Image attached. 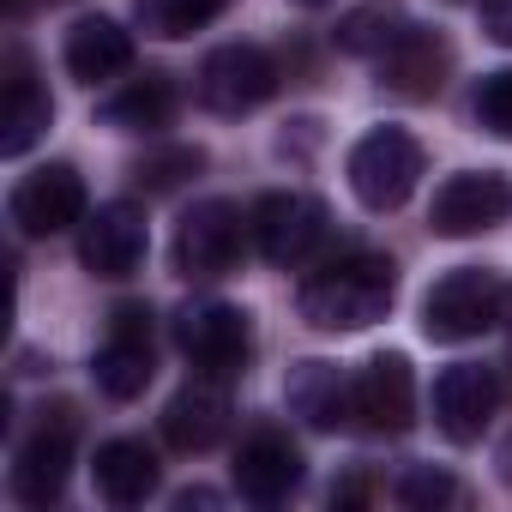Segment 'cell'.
<instances>
[{"instance_id":"obj_6","label":"cell","mask_w":512,"mask_h":512,"mask_svg":"<svg viewBox=\"0 0 512 512\" xmlns=\"http://www.w3.org/2000/svg\"><path fill=\"white\" fill-rule=\"evenodd\" d=\"M253 241H260L266 266L296 272L326 241V205L314 193H266L260 211H253Z\"/></svg>"},{"instance_id":"obj_23","label":"cell","mask_w":512,"mask_h":512,"mask_svg":"<svg viewBox=\"0 0 512 512\" xmlns=\"http://www.w3.org/2000/svg\"><path fill=\"white\" fill-rule=\"evenodd\" d=\"M410 31V13H404V0H362V7H350L332 31V43L344 55H362V61H380L398 37Z\"/></svg>"},{"instance_id":"obj_20","label":"cell","mask_w":512,"mask_h":512,"mask_svg":"<svg viewBox=\"0 0 512 512\" xmlns=\"http://www.w3.org/2000/svg\"><path fill=\"white\" fill-rule=\"evenodd\" d=\"M91 476H97V494L109 506H145L157 494V476L163 470H157V452L145 440H103Z\"/></svg>"},{"instance_id":"obj_17","label":"cell","mask_w":512,"mask_h":512,"mask_svg":"<svg viewBox=\"0 0 512 512\" xmlns=\"http://www.w3.org/2000/svg\"><path fill=\"white\" fill-rule=\"evenodd\" d=\"M163 434H169L175 452H211V446L229 434V392H223L211 374L187 380V386L163 404Z\"/></svg>"},{"instance_id":"obj_2","label":"cell","mask_w":512,"mask_h":512,"mask_svg":"<svg viewBox=\"0 0 512 512\" xmlns=\"http://www.w3.org/2000/svg\"><path fill=\"white\" fill-rule=\"evenodd\" d=\"M422 181V145L404 127H374L350 151V193L368 211H398Z\"/></svg>"},{"instance_id":"obj_27","label":"cell","mask_w":512,"mask_h":512,"mask_svg":"<svg viewBox=\"0 0 512 512\" xmlns=\"http://www.w3.org/2000/svg\"><path fill=\"white\" fill-rule=\"evenodd\" d=\"M476 121L494 133V139H512V67H500V73H488L482 85H476Z\"/></svg>"},{"instance_id":"obj_21","label":"cell","mask_w":512,"mask_h":512,"mask_svg":"<svg viewBox=\"0 0 512 512\" xmlns=\"http://www.w3.org/2000/svg\"><path fill=\"white\" fill-rule=\"evenodd\" d=\"M97 115H103V127H115V133H157V127H169V115H175V79H169V73H139V79H127Z\"/></svg>"},{"instance_id":"obj_15","label":"cell","mask_w":512,"mask_h":512,"mask_svg":"<svg viewBox=\"0 0 512 512\" xmlns=\"http://www.w3.org/2000/svg\"><path fill=\"white\" fill-rule=\"evenodd\" d=\"M229 476H235V494H241V500H253V506H278V500H290L296 482H302V452L290 446V434L260 428L253 440H241Z\"/></svg>"},{"instance_id":"obj_28","label":"cell","mask_w":512,"mask_h":512,"mask_svg":"<svg viewBox=\"0 0 512 512\" xmlns=\"http://www.w3.org/2000/svg\"><path fill=\"white\" fill-rule=\"evenodd\" d=\"M482 31L500 49H512V0H482Z\"/></svg>"},{"instance_id":"obj_22","label":"cell","mask_w":512,"mask_h":512,"mask_svg":"<svg viewBox=\"0 0 512 512\" xmlns=\"http://www.w3.org/2000/svg\"><path fill=\"white\" fill-rule=\"evenodd\" d=\"M49 121H55L49 91H37V85H31V73H25V61H13L7 109H0V151H7V157H25V151L49 133Z\"/></svg>"},{"instance_id":"obj_9","label":"cell","mask_w":512,"mask_h":512,"mask_svg":"<svg viewBox=\"0 0 512 512\" xmlns=\"http://www.w3.org/2000/svg\"><path fill=\"white\" fill-rule=\"evenodd\" d=\"M175 272L181 278H223L241 260V205L229 199H199L175 223Z\"/></svg>"},{"instance_id":"obj_1","label":"cell","mask_w":512,"mask_h":512,"mask_svg":"<svg viewBox=\"0 0 512 512\" xmlns=\"http://www.w3.org/2000/svg\"><path fill=\"white\" fill-rule=\"evenodd\" d=\"M392 302H398V266L380 260V253H350V260L320 266L296 296L302 320L320 332H362V326L386 320Z\"/></svg>"},{"instance_id":"obj_31","label":"cell","mask_w":512,"mask_h":512,"mask_svg":"<svg viewBox=\"0 0 512 512\" xmlns=\"http://www.w3.org/2000/svg\"><path fill=\"white\" fill-rule=\"evenodd\" d=\"M296 7H332V0H296Z\"/></svg>"},{"instance_id":"obj_11","label":"cell","mask_w":512,"mask_h":512,"mask_svg":"<svg viewBox=\"0 0 512 512\" xmlns=\"http://www.w3.org/2000/svg\"><path fill=\"white\" fill-rule=\"evenodd\" d=\"M91 374H97V392L127 404L151 386L157 374V350H151V314L145 308H115V332L109 344L91 356Z\"/></svg>"},{"instance_id":"obj_29","label":"cell","mask_w":512,"mask_h":512,"mask_svg":"<svg viewBox=\"0 0 512 512\" xmlns=\"http://www.w3.org/2000/svg\"><path fill=\"white\" fill-rule=\"evenodd\" d=\"M211 500H217V494H205V488H187V494H175V506H181V512H193V506H211Z\"/></svg>"},{"instance_id":"obj_13","label":"cell","mask_w":512,"mask_h":512,"mask_svg":"<svg viewBox=\"0 0 512 512\" xmlns=\"http://www.w3.org/2000/svg\"><path fill=\"white\" fill-rule=\"evenodd\" d=\"M506 211H512V181L494 175V169H464V175L440 181L428 223H434V235H452V241H458V235L494 229Z\"/></svg>"},{"instance_id":"obj_3","label":"cell","mask_w":512,"mask_h":512,"mask_svg":"<svg viewBox=\"0 0 512 512\" xmlns=\"http://www.w3.org/2000/svg\"><path fill=\"white\" fill-rule=\"evenodd\" d=\"M500 302H506V290H500L494 272H482V266H458V272H446V278L422 296V332H428L434 344L482 338V332L500 320Z\"/></svg>"},{"instance_id":"obj_26","label":"cell","mask_w":512,"mask_h":512,"mask_svg":"<svg viewBox=\"0 0 512 512\" xmlns=\"http://www.w3.org/2000/svg\"><path fill=\"white\" fill-rule=\"evenodd\" d=\"M398 500H404L410 512H434V506H452V500H458V482H452L446 470H434V464H410V470L398 476Z\"/></svg>"},{"instance_id":"obj_16","label":"cell","mask_w":512,"mask_h":512,"mask_svg":"<svg viewBox=\"0 0 512 512\" xmlns=\"http://www.w3.org/2000/svg\"><path fill=\"white\" fill-rule=\"evenodd\" d=\"M446 67H452V49H446V37L440 31H422V25H410L386 55H380V85L392 91V97H410V103H422V97H434L440 85H446Z\"/></svg>"},{"instance_id":"obj_10","label":"cell","mask_w":512,"mask_h":512,"mask_svg":"<svg viewBox=\"0 0 512 512\" xmlns=\"http://www.w3.org/2000/svg\"><path fill=\"white\" fill-rule=\"evenodd\" d=\"M350 398H356V428L368 434H404L416 422V374L398 350L368 356L350 380Z\"/></svg>"},{"instance_id":"obj_25","label":"cell","mask_w":512,"mask_h":512,"mask_svg":"<svg viewBox=\"0 0 512 512\" xmlns=\"http://www.w3.org/2000/svg\"><path fill=\"white\" fill-rule=\"evenodd\" d=\"M199 169H205V151H199V145H169V151L139 157V163H133V181H139L145 193H169V187H181V181L199 175Z\"/></svg>"},{"instance_id":"obj_12","label":"cell","mask_w":512,"mask_h":512,"mask_svg":"<svg viewBox=\"0 0 512 512\" xmlns=\"http://www.w3.org/2000/svg\"><path fill=\"white\" fill-rule=\"evenodd\" d=\"M13 223L25 235H61L73 223H85V181L73 163H43L13 187Z\"/></svg>"},{"instance_id":"obj_4","label":"cell","mask_w":512,"mask_h":512,"mask_svg":"<svg viewBox=\"0 0 512 512\" xmlns=\"http://www.w3.org/2000/svg\"><path fill=\"white\" fill-rule=\"evenodd\" d=\"M145 247H151V229L133 199H109V205L85 211V223H79V266L91 278H109V284L133 278L145 266Z\"/></svg>"},{"instance_id":"obj_19","label":"cell","mask_w":512,"mask_h":512,"mask_svg":"<svg viewBox=\"0 0 512 512\" xmlns=\"http://www.w3.org/2000/svg\"><path fill=\"white\" fill-rule=\"evenodd\" d=\"M61 61H67V73L79 79V85H103V79H115V73H127L133 67V37L115 25V19H79L73 31H67V49H61Z\"/></svg>"},{"instance_id":"obj_30","label":"cell","mask_w":512,"mask_h":512,"mask_svg":"<svg viewBox=\"0 0 512 512\" xmlns=\"http://www.w3.org/2000/svg\"><path fill=\"white\" fill-rule=\"evenodd\" d=\"M494 464H500V482H506V488H512V434H506V440H500V458H494Z\"/></svg>"},{"instance_id":"obj_24","label":"cell","mask_w":512,"mask_h":512,"mask_svg":"<svg viewBox=\"0 0 512 512\" xmlns=\"http://www.w3.org/2000/svg\"><path fill=\"white\" fill-rule=\"evenodd\" d=\"M223 7H229V0H133L139 31H145V37H163V43L205 31Z\"/></svg>"},{"instance_id":"obj_7","label":"cell","mask_w":512,"mask_h":512,"mask_svg":"<svg viewBox=\"0 0 512 512\" xmlns=\"http://www.w3.org/2000/svg\"><path fill=\"white\" fill-rule=\"evenodd\" d=\"M199 103L211 115H247V109H260L272 91H278V67L266 49H253V43H223L205 55L199 67Z\"/></svg>"},{"instance_id":"obj_5","label":"cell","mask_w":512,"mask_h":512,"mask_svg":"<svg viewBox=\"0 0 512 512\" xmlns=\"http://www.w3.org/2000/svg\"><path fill=\"white\" fill-rule=\"evenodd\" d=\"M175 344L181 356L211 374V380H229L247 368V350H253V332H247V314L229 308V302H193L175 314Z\"/></svg>"},{"instance_id":"obj_8","label":"cell","mask_w":512,"mask_h":512,"mask_svg":"<svg viewBox=\"0 0 512 512\" xmlns=\"http://www.w3.org/2000/svg\"><path fill=\"white\" fill-rule=\"evenodd\" d=\"M73 434H79V422H73V410H43V422L19 440V452H13V494L25 500V506H49V500H61V488H67V476H73Z\"/></svg>"},{"instance_id":"obj_18","label":"cell","mask_w":512,"mask_h":512,"mask_svg":"<svg viewBox=\"0 0 512 512\" xmlns=\"http://www.w3.org/2000/svg\"><path fill=\"white\" fill-rule=\"evenodd\" d=\"M284 398L290 410L320 428V434H338L344 422H356V398H350V380L332 368V362H296L290 380H284Z\"/></svg>"},{"instance_id":"obj_14","label":"cell","mask_w":512,"mask_h":512,"mask_svg":"<svg viewBox=\"0 0 512 512\" xmlns=\"http://www.w3.org/2000/svg\"><path fill=\"white\" fill-rule=\"evenodd\" d=\"M494 404H500V380L482 362H452L434 380V422H440V434L452 446L482 440V428L494 422Z\"/></svg>"}]
</instances>
